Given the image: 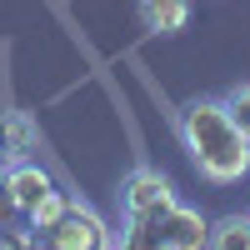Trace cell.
Returning a JSON list of instances; mask_svg holds the SVG:
<instances>
[{"label":"cell","instance_id":"7c38bea8","mask_svg":"<svg viewBox=\"0 0 250 250\" xmlns=\"http://www.w3.org/2000/svg\"><path fill=\"white\" fill-rule=\"evenodd\" d=\"M0 250H35L30 225H0Z\"/></svg>","mask_w":250,"mask_h":250},{"label":"cell","instance_id":"ba28073f","mask_svg":"<svg viewBox=\"0 0 250 250\" xmlns=\"http://www.w3.org/2000/svg\"><path fill=\"white\" fill-rule=\"evenodd\" d=\"M205 250H250V210L245 215L210 220V240H205Z\"/></svg>","mask_w":250,"mask_h":250},{"label":"cell","instance_id":"30bf717a","mask_svg":"<svg viewBox=\"0 0 250 250\" xmlns=\"http://www.w3.org/2000/svg\"><path fill=\"white\" fill-rule=\"evenodd\" d=\"M220 100H225V110H230V120L240 125V130H245V140H250V80L230 85V90H225Z\"/></svg>","mask_w":250,"mask_h":250},{"label":"cell","instance_id":"277c9868","mask_svg":"<svg viewBox=\"0 0 250 250\" xmlns=\"http://www.w3.org/2000/svg\"><path fill=\"white\" fill-rule=\"evenodd\" d=\"M40 150V130L30 110H0V165H20L35 160Z\"/></svg>","mask_w":250,"mask_h":250},{"label":"cell","instance_id":"6da1fadb","mask_svg":"<svg viewBox=\"0 0 250 250\" xmlns=\"http://www.w3.org/2000/svg\"><path fill=\"white\" fill-rule=\"evenodd\" d=\"M175 125H180V145H185V155H190V165L200 170V180L235 185V180L250 175V140L230 120V110H225L220 95L185 100V110H180Z\"/></svg>","mask_w":250,"mask_h":250},{"label":"cell","instance_id":"8fae6325","mask_svg":"<svg viewBox=\"0 0 250 250\" xmlns=\"http://www.w3.org/2000/svg\"><path fill=\"white\" fill-rule=\"evenodd\" d=\"M65 200H70L65 190H50V195H45V200H40V205H35V210L25 215V225H30V230H40V225H50V220H55L60 210H65Z\"/></svg>","mask_w":250,"mask_h":250},{"label":"cell","instance_id":"9c48e42d","mask_svg":"<svg viewBox=\"0 0 250 250\" xmlns=\"http://www.w3.org/2000/svg\"><path fill=\"white\" fill-rule=\"evenodd\" d=\"M115 250H170V245H165V235H160L155 220H120Z\"/></svg>","mask_w":250,"mask_h":250},{"label":"cell","instance_id":"3957f363","mask_svg":"<svg viewBox=\"0 0 250 250\" xmlns=\"http://www.w3.org/2000/svg\"><path fill=\"white\" fill-rule=\"evenodd\" d=\"M175 205V185L155 165H135L120 180V220H160Z\"/></svg>","mask_w":250,"mask_h":250},{"label":"cell","instance_id":"5b68a950","mask_svg":"<svg viewBox=\"0 0 250 250\" xmlns=\"http://www.w3.org/2000/svg\"><path fill=\"white\" fill-rule=\"evenodd\" d=\"M155 225H160V235H165L170 250H205V240H210V220H205L195 205H180V200Z\"/></svg>","mask_w":250,"mask_h":250},{"label":"cell","instance_id":"8992f818","mask_svg":"<svg viewBox=\"0 0 250 250\" xmlns=\"http://www.w3.org/2000/svg\"><path fill=\"white\" fill-rule=\"evenodd\" d=\"M5 175H10V200H15V215L25 220L40 200H45L50 190H55V180H50V170L40 160H20V165H5Z\"/></svg>","mask_w":250,"mask_h":250},{"label":"cell","instance_id":"52a82bcc","mask_svg":"<svg viewBox=\"0 0 250 250\" xmlns=\"http://www.w3.org/2000/svg\"><path fill=\"white\" fill-rule=\"evenodd\" d=\"M135 10L150 35H180L190 25V0H135Z\"/></svg>","mask_w":250,"mask_h":250},{"label":"cell","instance_id":"7a4b0ae2","mask_svg":"<svg viewBox=\"0 0 250 250\" xmlns=\"http://www.w3.org/2000/svg\"><path fill=\"white\" fill-rule=\"evenodd\" d=\"M30 235H35V250H115V230L85 200H65V210Z\"/></svg>","mask_w":250,"mask_h":250},{"label":"cell","instance_id":"4fadbf2b","mask_svg":"<svg viewBox=\"0 0 250 250\" xmlns=\"http://www.w3.org/2000/svg\"><path fill=\"white\" fill-rule=\"evenodd\" d=\"M10 220H15V200H10V175L0 165V225H10Z\"/></svg>","mask_w":250,"mask_h":250}]
</instances>
